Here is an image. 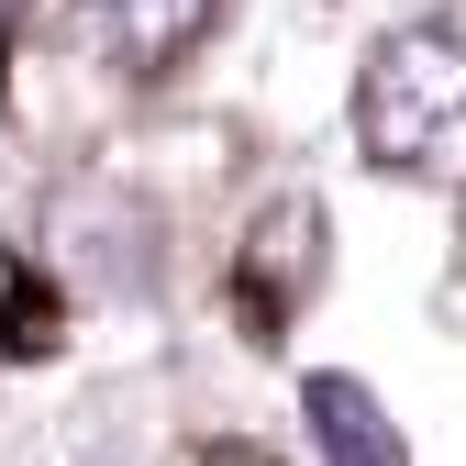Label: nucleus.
Segmentation results:
<instances>
[{"label": "nucleus", "instance_id": "1", "mask_svg": "<svg viewBox=\"0 0 466 466\" xmlns=\"http://www.w3.org/2000/svg\"><path fill=\"white\" fill-rule=\"evenodd\" d=\"M455 123H466V34H444V23L389 34L356 78V145L378 167H433Z\"/></svg>", "mask_w": 466, "mask_h": 466}, {"label": "nucleus", "instance_id": "3", "mask_svg": "<svg viewBox=\"0 0 466 466\" xmlns=\"http://www.w3.org/2000/svg\"><path fill=\"white\" fill-rule=\"evenodd\" d=\"M89 23H100V45L123 56L134 78H156L167 56H178V45L211 23V0H89Z\"/></svg>", "mask_w": 466, "mask_h": 466}, {"label": "nucleus", "instance_id": "4", "mask_svg": "<svg viewBox=\"0 0 466 466\" xmlns=\"http://www.w3.org/2000/svg\"><path fill=\"white\" fill-rule=\"evenodd\" d=\"M12 289H23V278H12V245H0V300H12Z\"/></svg>", "mask_w": 466, "mask_h": 466}, {"label": "nucleus", "instance_id": "2", "mask_svg": "<svg viewBox=\"0 0 466 466\" xmlns=\"http://www.w3.org/2000/svg\"><path fill=\"white\" fill-rule=\"evenodd\" d=\"M300 422H311L322 466H411V444H400V422L378 411V389H367V378H344V367L300 378Z\"/></svg>", "mask_w": 466, "mask_h": 466}]
</instances>
